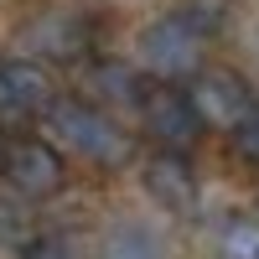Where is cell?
<instances>
[{
    "mask_svg": "<svg viewBox=\"0 0 259 259\" xmlns=\"http://www.w3.org/2000/svg\"><path fill=\"white\" fill-rule=\"evenodd\" d=\"M47 130L57 135V145H68L73 156L83 161H94V166H124L130 161V140H124V130L94 109V104H83V99H47Z\"/></svg>",
    "mask_w": 259,
    "mask_h": 259,
    "instance_id": "cell-1",
    "label": "cell"
},
{
    "mask_svg": "<svg viewBox=\"0 0 259 259\" xmlns=\"http://www.w3.org/2000/svg\"><path fill=\"white\" fill-rule=\"evenodd\" d=\"M99 259H166V244H161V233L150 223L119 218V223H109V233H104Z\"/></svg>",
    "mask_w": 259,
    "mask_h": 259,
    "instance_id": "cell-9",
    "label": "cell"
},
{
    "mask_svg": "<svg viewBox=\"0 0 259 259\" xmlns=\"http://www.w3.org/2000/svg\"><path fill=\"white\" fill-rule=\"evenodd\" d=\"M0 239L6 244H26V223H21V207L0 202Z\"/></svg>",
    "mask_w": 259,
    "mask_h": 259,
    "instance_id": "cell-14",
    "label": "cell"
},
{
    "mask_svg": "<svg viewBox=\"0 0 259 259\" xmlns=\"http://www.w3.org/2000/svg\"><path fill=\"white\" fill-rule=\"evenodd\" d=\"M140 119H145V135L156 140L161 150H187L197 145L202 135V119L192 109V99L182 89H171V83H156V89H140Z\"/></svg>",
    "mask_w": 259,
    "mask_h": 259,
    "instance_id": "cell-3",
    "label": "cell"
},
{
    "mask_svg": "<svg viewBox=\"0 0 259 259\" xmlns=\"http://www.w3.org/2000/svg\"><path fill=\"white\" fill-rule=\"evenodd\" d=\"M89 89L99 99H109V104H140V83H135V73H130L124 62H94Z\"/></svg>",
    "mask_w": 259,
    "mask_h": 259,
    "instance_id": "cell-10",
    "label": "cell"
},
{
    "mask_svg": "<svg viewBox=\"0 0 259 259\" xmlns=\"http://www.w3.org/2000/svg\"><path fill=\"white\" fill-rule=\"evenodd\" d=\"M233 145H239V156H244L249 166H259V99L249 104V114L233 124Z\"/></svg>",
    "mask_w": 259,
    "mask_h": 259,
    "instance_id": "cell-12",
    "label": "cell"
},
{
    "mask_svg": "<svg viewBox=\"0 0 259 259\" xmlns=\"http://www.w3.org/2000/svg\"><path fill=\"white\" fill-rule=\"evenodd\" d=\"M187 99H192V109H197V119L212 124V130H233L249 114V104H254L249 83L239 73H228V68H197V83H192Z\"/></svg>",
    "mask_w": 259,
    "mask_h": 259,
    "instance_id": "cell-5",
    "label": "cell"
},
{
    "mask_svg": "<svg viewBox=\"0 0 259 259\" xmlns=\"http://www.w3.org/2000/svg\"><path fill=\"white\" fill-rule=\"evenodd\" d=\"M0 171H6V182L21 192V197H57L62 182H68V166H62L57 145H47V140H16V145H6Z\"/></svg>",
    "mask_w": 259,
    "mask_h": 259,
    "instance_id": "cell-4",
    "label": "cell"
},
{
    "mask_svg": "<svg viewBox=\"0 0 259 259\" xmlns=\"http://www.w3.org/2000/svg\"><path fill=\"white\" fill-rule=\"evenodd\" d=\"M21 259H78V249L57 233H41V239H26L21 244Z\"/></svg>",
    "mask_w": 259,
    "mask_h": 259,
    "instance_id": "cell-13",
    "label": "cell"
},
{
    "mask_svg": "<svg viewBox=\"0 0 259 259\" xmlns=\"http://www.w3.org/2000/svg\"><path fill=\"white\" fill-rule=\"evenodd\" d=\"M26 41L47 57V62H78L89 52V21L73 11H47L26 26Z\"/></svg>",
    "mask_w": 259,
    "mask_h": 259,
    "instance_id": "cell-8",
    "label": "cell"
},
{
    "mask_svg": "<svg viewBox=\"0 0 259 259\" xmlns=\"http://www.w3.org/2000/svg\"><path fill=\"white\" fill-rule=\"evenodd\" d=\"M0 156H6V150H0Z\"/></svg>",
    "mask_w": 259,
    "mask_h": 259,
    "instance_id": "cell-15",
    "label": "cell"
},
{
    "mask_svg": "<svg viewBox=\"0 0 259 259\" xmlns=\"http://www.w3.org/2000/svg\"><path fill=\"white\" fill-rule=\"evenodd\" d=\"M47 99H52V83H47V73H41V62L0 57V119L41 114Z\"/></svg>",
    "mask_w": 259,
    "mask_h": 259,
    "instance_id": "cell-6",
    "label": "cell"
},
{
    "mask_svg": "<svg viewBox=\"0 0 259 259\" xmlns=\"http://www.w3.org/2000/svg\"><path fill=\"white\" fill-rule=\"evenodd\" d=\"M197 57H202V31L187 16H161V21H150L140 31V62L156 78L197 73Z\"/></svg>",
    "mask_w": 259,
    "mask_h": 259,
    "instance_id": "cell-2",
    "label": "cell"
},
{
    "mask_svg": "<svg viewBox=\"0 0 259 259\" xmlns=\"http://www.w3.org/2000/svg\"><path fill=\"white\" fill-rule=\"evenodd\" d=\"M140 182L150 192V202H161L166 212H192L197 207V177H192V166L182 161V150H161L156 161H145Z\"/></svg>",
    "mask_w": 259,
    "mask_h": 259,
    "instance_id": "cell-7",
    "label": "cell"
},
{
    "mask_svg": "<svg viewBox=\"0 0 259 259\" xmlns=\"http://www.w3.org/2000/svg\"><path fill=\"white\" fill-rule=\"evenodd\" d=\"M218 254H223V259H259V223L228 218L223 233H218Z\"/></svg>",
    "mask_w": 259,
    "mask_h": 259,
    "instance_id": "cell-11",
    "label": "cell"
}]
</instances>
